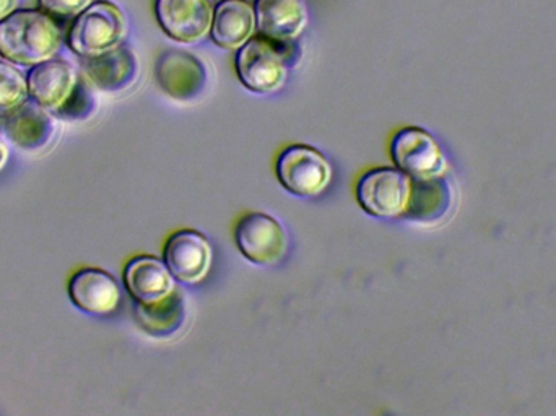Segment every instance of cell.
Returning a JSON list of instances; mask_svg holds the SVG:
<instances>
[{
  "label": "cell",
  "instance_id": "6da1fadb",
  "mask_svg": "<svg viewBox=\"0 0 556 416\" xmlns=\"http://www.w3.org/2000/svg\"><path fill=\"white\" fill-rule=\"evenodd\" d=\"M61 45V29L46 13L20 10L0 22V55L12 64L35 67L51 61Z\"/></svg>",
  "mask_w": 556,
  "mask_h": 416
},
{
  "label": "cell",
  "instance_id": "7a4b0ae2",
  "mask_svg": "<svg viewBox=\"0 0 556 416\" xmlns=\"http://www.w3.org/2000/svg\"><path fill=\"white\" fill-rule=\"evenodd\" d=\"M126 36V18L114 3L97 2L80 13L68 33V46L80 58L113 51Z\"/></svg>",
  "mask_w": 556,
  "mask_h": 416
},
{
  "label": "cell",
  "instance_id": "3957f363",
  "mask_svg": "<svg viewBox=\"0 0 556 416\" xmlns=\"http://www.w3.org/2000/svg\"><path fill=\"white\" fill-rule=\"evenodd\" d=\"M280 42L266 38H253L238 49L237 71L240 80L254 93H274L287 80V55Z\"/></svg>",
  "mask_w": 556,
  "mask_h": 416
},
{
  "label": "cell",
  "instance_id": "277c9868",
  "mask_svg": "<svg viewBox=\"0 0 556 416\" xmlns=\"http://www.w3.org/2000/svg\"><path fill=\"white\" fill-rule=\"evenodd\" d=\"M412 179L401 169L378 168L366 173L356 186V199L369 215L395 218L410 201Z\"/></svg>",
  "mask_w": 556,
  "mask_h": 416
},
{
  "label": "cell",
  "instance_id": "5b68a950",
  "mask_svg": "<svg viewBox=\"0 0 556 416\" xmlns=\"http://www.w3.org/2000/svg\"><path fill=\"white\" fill-rule=\"evenodd\" d=\"M395 166L410 179L440 178L447 173L446 156L437 140L418 127H405L391 142Z\"/></svg>",
  "mask_w": 556,
  "mask_h": 416
},
{
  "label": "cell",
  "instance_id": "8992f818",
  "mask_svg": "<svg viewBox=\"0 0 556 416\" xmlns=\"http://www.w3.org/2000/svg\"><path fill=\"white\" fill-rule=\"evenodd\" d=\"M277 176L281 186L298 198H316L326 191L332 169L323 155L311 147L285 149L277 160Z\"/></svg>",
  "mask_w": 556,
  "mask_h": 416
},
{
  "label": "cell",
  "instance_id": "52a82bcc",
  "mask_svg": "<svg viewBox=\"0 0 556 416\" xmlns=\"http://www.w3.org/2000/svg\"><path fill=\"white\" fill-rule=\"evenodd\" d=\"M235 239L244 257L260 265L277 264L288 248L287 232L266 213L243 216L235 229Z\"/></svg>",
  "mask_w": 556,
  "mask_h": 416
},
{
  "label": "cell",
  "instance_id": "ba28073f",
  "mask_svg": "<svg viewBox=\"0 0 556 416\" xmlns=\"http://www.w3.org/2000/svg\"><path fill=\"white\" fill-rule=\"evenodd\" d=\"M156 18L163 31L175 41H201L212 29L211 0H156Z\"/></svg>",
  "mask_w": 556,
  "mask_h": 416
},
{
  "label": "cell",
  "instance_id": "9c48e42d",
  "mask_svg": "<svg viewBox=\"0 0 556 416\" xmlns=\"http://www.w3.org/2000/svg\"><path fill=\"white\" fill-rule=\"evenodd\" d=\"M26 80L31 100L55 114L67 106L78 88L75 68L68 62L58 59L35 65Z\"/></svg>",
  "mask_w": 556,
  "mask_h": 416
},
{
  "label": "cell",
  "instance_id": "30bf717a",
  "mask_svg": "<svg viewBox=\"0 0 556 416\" xmlns=\"http://www.w3.org/2000/svg\"><path fill=\"white\" fill-rule=\"evenodd\" d=\"M72 303L94 316L116 313L121 304V290L116 278L101 268L84 267L72 275L67 285Z\"/></svg>",
  "mask_w": 556,
  "mask_h": 416
},
{
  "label": "cell",
  "instance_id": "8fae6325",
  "mask_svg": "<svg viewBox=\"0 0 556 416\" xmlns=\"http://www.w3.org/2000/svg\"><path fill=\"white\" fill-rule=\"evenodd\" d=\"M165 264L178 280L199 283L211 270V242L192 229L175 232L165 245Z\"/></svg>",
  "mask_w": 556,
  "mask_h": 416
},
{
  "label": "cell",
  "instance_id": "7c38bea8",
  "mask_svg": "<svg viewBox=\"0 0 556 416\" xmlns=\"http://www.w3.org/2000/svg\"><path fill=\"white\" fill-rule=\"evenodd\" d=\"M2 130L16 149L38 152L49 146L55 127L48 110L26 100L3 113Z\"/></svg>",
  "mask_w": 556,
  "mask_h": 416
},
{
  "label": "cell",
  "instance_id": "4fadbf2b",
  "mask_svg": "<svg viewBox=\"0 0 556 416\" xmlns=\"http://www.w3.org/2000/svg\"><path fill=\"white\" fill-rule=\"evenodd\" d=\"M155 74L160 88L179 101L198 98L207 81L204 64L182 51H168L160 55Z\"/></svg>",
  "mask_w": 556,
  "mask_h": 416
},
{
  "label": "cell",
  "instance_id": "5bb4252c",
  "mask_svg": "<svg viewBox=\"0 0 556 416\" xmlns=\"http://www.w3.org/2000/svg\"><path fill=\"white\" fill-rule=\"evenodd\" d=\"M254 12L261 35L280 45L300 38L306 28L307 13L303 0H256Z\"/></svg>",
  "mask_w": 556,
  "mask_h": 416
},
{
  "label": "cell",
  "instance_id": "9a60e30c",
  "mask_svg": "<svg viewBox=\"0 0 556 416\" xmlns=\"http://www.w3.org/2000/svg\"><path fill=\"white\" fill-rule=\"evenodd\" d=\"M124 283L137 303H155L176 290L168 265L153 255L130 259L124 268Z\"/></svg>",
  "mask_w": 556,
  "mask_h": 416
},
{
  "label": "cell",
  "instance_id": "2e32d148",
  "mask_svg": "<svg viewBox=\"0 0 556 416\" xmlns=\"http://www.w3.org/2000/svg\"><path fill=\"white\" fill-rule=\"evenodd\" d=\"M454 207L453 186L444 179H412L410 201L405 218L425 226L444 222Z\"/></svg>",
  "mask_w": 556,
  "mask_h": 416
},
{
  "label": "cell",
  "instance_id": "e0dca14e",
  "mask_svg": "<svg viewBox=\"0 0 556 416\" xmlns=\"http://www.w3.org/2000/svg\"><path fill=\"white\" fill-rule=\"evenodd\" d=\"M84 68L94 87L110 93L126 90L139 74L136 55L121 46L94 58H84Z\"/></svg>",
  "mask_w": 556,
  "mask_h": 416
},
{
  "label": "cell",
  "instance_id": "ac0fdd59",
  "mask_svg": "<svg viewBox=\"0 0 556 416\" xmlns=\"http://www.w3.org/2000/svg\"><path fill=\"white\" fill-rule=\"evenodd\" d=\"M256 12L247 0H222L214 13L212 38L224 49H240L256 31Z\"/></svg>",
  "mask_w": 556,
  "mask_h": 416
},
{
  "label": "cell",
  "instance_id": "d6986e66",
  "mask_svg": "<svg viewBox=\"0 0 556 416\" xmlns=\"http://www.w3.org/2000/svg\"><path fill=\"white\" fill-rule=\"evenodd\" d=\"M134 316L143 332L155 339H169L175 337L185 327L188 319L185 297L178 290L155 303H137Z\"/></svg>",
  "mask_w": 556,
  "mask_h": 416
},
{
  "label": "cell",
  "instance_id": "ffe728a7",
  "mask_svg": "<svg viewBox=\"0 0 556 416\" xmlns=\"http://www.w3.org/2000/svg\"><path fill=\"white\" fill-rule=\"evenodd\" d=\"M28 80L18 68L0 61V111L13 110L28 100Z\"/></svg>",
  "mask_w": 556,
  "mask_h": 416
},
{
  "label": "cell",
  "instance_id": "44dd1931",
  "mask_svg": "<svg viewBox=\"0 0 556 416\" xmlns=\"http://www.w3.org/2000/svg\"><path fill=\"white\" fill-rule=\"evenodd\" d=\"M39 3L45 12L52 15L74 16L87 10L91 0H39Z\"/></svg>",
  "mask_w": 556,
  "mask_h": 416
},
{
  "label": "cell",
  "instance_id": "7402d4cb",
  "mask_svg": "<svg viewBox=\"0 0 556 416\" xmlns=\"http://www.w3.org/2000/svg\"><path fill=\"white\" fill-rule=\"evenodd\" d=\"M18 7V0H0V22L12 15Z\"/></svg>",
  "mask_w": 556,
  "mask_h": 416
},
{
  "label": "cell",
  "instance_id": "603a6c76",
  "mask_svg": "<svg viewBox=\"0 0 556 416\" xmlns=\"http://www.w3.org/2000/svg\"><path fill=\"white\" fill-rule=\"evenodd\" d=\"M9 147L5 146L2 139H0V172L5 168L7 163H9Z\"/></svg>",
  "mask_w": 556,
  "mask_h": 416
}]
</instances>
